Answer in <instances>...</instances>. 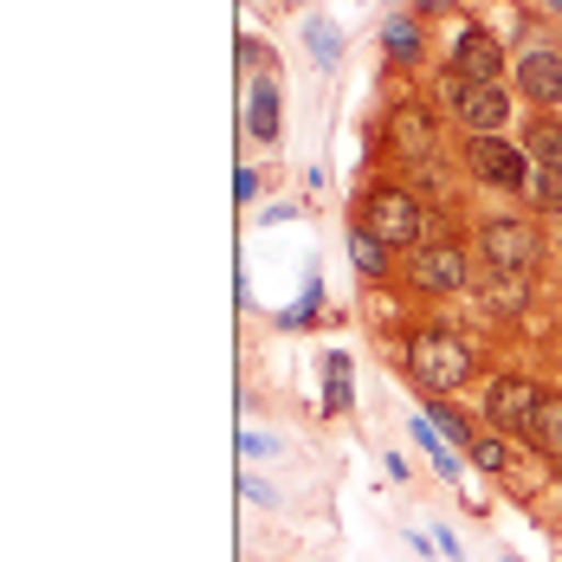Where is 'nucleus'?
<instances>
[{
	"instance_id": "obj_1",
	"label": "nucleus",
	"mask_w": 562,
	"mask_h": 562,
	"mask_svg": "<svg viewBox=\"0 0 562 562\" xmlns=\"http://www.w3.org/2000/svg\"><path fill=\"white\" fill-rule=\"evenodd\" d=\"M407 375H414V389L420 394H452V389H465L472 382V369H479V356H472V342L465 337H452V330H414L407 337Z\"/></svg>"
},
{
	"instance_id": "obj_2",
	"label": "nucleus",
	"mask_w": 562,
	"mask_h": 562,
	"mask_svg": "<svg viewBox=\"0 0 562 562\" xmlns=\"http://www.w3.org/2000/svg\"><path fill=\"white\" fill-rule=\"evenodd\" d=\"M356 226H369L389 252H414V246H427V214H420V201H414V188H369V201H362V214Z\"/></svg>"
},
{
	"instance_id": "obj_3",
	"label": "nucleus",
	"mask_w": 562,
	"mask_h": 562,
	"mask_svg": "<svg viewBox=\"0 0 562 562\" xmlns=\"http://www.w3.org/2000/svg\"><path fill=\"white\" fill-rule=\"evenodd\" d=\"M440 98H447V111L459 116L472 136H505V123H510V91L505 85H472V78L447 71V78H440Z\"/></svg>"
},
{
	"instance_id": "obj_4",
	"label": "nucleus",
	"mask_w": 562,
	"mask_h": 562,
	"mask_svg": "<svg viewBox=\"0 0 562 562\" xmlns=\"http://www.w3.org/2000/svg\"><path fill=\"white\" fill-rule=\"evenodd\" d=\"M465 252L452 246V239H427V246H414L407 252V284L420 291V297H452V291H465Z\"/></svg>"
},
{
	"instance_id": "obj_5",
	"label": "nucleus",
	"mask_w": 562,
	"mask_h": 562,
	"mask_svg": "<svg viewBox=\"0 0 562 562\" xmlns=\"http://www.w3.org/2000/svg\"><path fill=\"white\" fill-rule=\"evenodd\" d=\"M465 162H472V175H479V181L510 188V194H517V188H530V169H537V162H530L510 136H472V143H465Z\"/></svg>"
},
{
	"instance_id": "obj_6",
	"label": "nucleus",
	"mask_w": 562,
	"mask_h": 562,
	"mask_svg": "<svg viewBox=\"0 0 562 562\" xmlns=\"http://www.w3.org/2000/svg\"><path fill=\"white\" fill-rule=\"evenodd\" d=\"M479 252H485V266H498V272H530L537 252H543V239H537L530 221H485L479 226Z\"/></svg>"
},
{
	"instance_id": "obj_7",
	"label": "nucleus",
	"mask_w": 562,
	"mask_h": 562,
	"mask_svg": "<svg viewBox=\"0 0 562 562\" xmlns=\"http://www.w3.org/2000/svg\"><path fill=\"white\" fill-rule=\"evenodd\" d=\"M452 71L472 78V85H498V78H505V46H498L485 26H465L459 46H452Z\"/></svg>"
},
{
	"instance_id": "obj_8",
	"label": "nucleus",
	"mask_w": 562,
	"mask_h": 562,
	"mask_svg": "<svg viewBox=\"0 0 562 562\" xmlns=\"http://www.w3.org/2000/svg\"><path fill=\"white\" fill-rule=\"evenodd\" d=\"M389 143H394V156L427 162V156L440 149V123H434V111H427V104H401V111L389 116Z\"/></svg>"
},
{
	"instance_id": "obj_9",
	"label": "nucleus",
	"mask_w": 562,
	"mask_h": 562,
	"mask_svg": "<svg viewBox=\"0 0 562 562\" xmlns=\"http://www.w3.org/2000/svg\"><path fill=\"white\" fill-rule=\"evenodd\" d=\"M537 401H543V389L537 382H524V375H498L492 389H485V414L498 420V427H530V414H537Z\"/></svg>"
},
{
	"instance_id": "obj_10",
	"label": "nucleus",
	"mask_w": 562,
	"mask_h": 562,
	"mask_svg": "<svg viewBox=\"0 0 562 562\" xmlns=\"http://www.w3.org/2000/svg\"><path fill=\"white\" fill-rule=\"evenodd\" d=\"M517 98H530V104H543V111L562 104V58L550 53V46H537V53L517 58Z\"/></svg>"
},
{
	"instance_id": "obj_11",
	"label": "nucleus",
	"mask_w": 562,
	"mask_h": 562,
	"mask_svg": "<svg viewBox=\"0 0 562 562\" xmlns=\"http://www.w3.org/2000/svg\"><path fill=\"white\" fill-rule=\"evenodd\" d=\"M472 297H479V311L510 317V311H524V304H530V272H498V266H485V279L472 284Z\"/></svg>"
},
{
	"instance_id": "obj_12",
	"label": "nucleus",
	"mask_w": 562,
	"mask_h": 562,
	"mask_svg": "<svg viewBox=\"0 0 562 562\" xmlns=\"http://www.w3.org/2000/svg\"><path fill=\"white\" fill-rule=\"evenodd\" d=\"M279 123H284V91L272 78H252V91H246V136L252 143H279Z\"/></svg>"
},
{
	"instance_id": "obj_13",
	"label": "nucleus",
	"mask_w": 562,
	"mask_h": 562,
	"mask_svg": "<svg viewBox=\"0 0 562 562\" xmlns=\"http://www.w3.org/2000/svg\"><path fill=\"white\" fill-rule=\"evenodd\" d=\"M524 440H530L537 452H562V394H543V401H537V414H530Z\"/></svg>"
},
{
	"instance_id": "obj_14",
	"label": "nucleus",
	"mask_w": 562,
	"mask_h": 562,
	"mask_svg": "<svg viewBox=\"0 0 562 562\" xmlns=\"http://www.w3.org/2000/svg\"><path fill=\"white\" fill-rule=\"evenodd\" d=\"M524 156H530V162H543V169H562V123H557V116H537V123H530Z\"/></svg>"
},
{
	"instance_id": "obj_15",
	"label": "nucleus",
	"mask_w": 562,
	"mask_h": 562,
	"mask_svg": "<svg viewBox=\"0 0 562 562\" xmlns=\"http://www.w3.org/2000/svg\"><path fill=\"white\" fill-rule=\"evenodd\" d=\"M356 407V394H349V356L330 349L324 356V414H349Z\"/></svg>"
},
{
	"instance_id": "obj_16",
	"label": "nucleus",
	"mask_w": 562,
	"mask_h": 562,
	"mask_svg": "<svg viewBox=\"0 0 562 562\" xmlns=\"http://www.w3.org/2000/svg\"><path fill=\"white\" fill-rule=\"evenodd\" d=\"M349 259H356L362 279H382V272H389V246H382L369 226H349Z\"/></svg>"
},
{
	"instance_id": "obj_17",
	"label": "nucleus",
	"mask_w": 562,
	"mask_h": 562,
	"mask_svg": "<svg viewBox=\"0 0 562 562\" xmlns=\"http://www.w3.org/2000/svg\"><path fill=\"white\" fill-rule=\"evenodd\" d=\"M382 46H389V58H394V65H414V58H420V20L394 13L389 26H382Z\"/></svg>"
},
{
	"instance_id": "obj_18",
	"label": "nucleus",
	"mask_w": 562,
	"mask_h": 562,
	"mask_svg": "<svg viewBox=\"0 0 562 562\" xmlns=\"http://www.w3.org/2000/svg\"><path fill=\"white\" fill-rule=\"evenodd\" d=\"M524 194H530V207H543V214H562V169H543V162H537Z\"/></svg>"
},
{
	"instance_id": "obj_19",
	"label": "nucleus",
	"mask_w": 562,
	"mask_h": 562,
	"mask_svg": "<svg viewBox=\"0 0 562 562\" xmlns=\"http://www.w3.org/2000/svg\"><path fill=\"white\" fill-rule=\"evenodd\" d=\"M304 40H311V58H317L324 71H330V65L342 58V33L330 26V20H311V26H304Z\"/></svg>"
},
{
	"instance_id": "obj_20",
	"label": "nucleus",
	"mask_w": 562,
	"mask_h": 562,
	"mask_svg": "<svg viewBox=\"0 0 562 562\" xmlns=\"http://www.w3.org/2000/svg\"><path fill=\"white\" fill-rule=\"evenodd\" d=\"M414 440H420V447L434 452V465H440V479H452V472H459V459L447 452V434H440L434 420H414Z\"/></svg>"
},
{
	"instance_id": "obj_21",
	"label": "nucleus",
	"mask_w": 562,
	"mask_h": 562,
	"mask_svg": "<svg viewBox=\"0 0 562 562\" xmlns=\"http://www.w3.org/2000/svg\"><path fill=\"white\" fill-rule=\"evenodd\" d=\"M465 459H472L479 472H505V465H510V447H505V440H472V447H465Z\"/></svg>"
},
{
	"instance_id": "obj_22",
	"label": "nucleus",
	"mask_w": 562,
	"mask_h": 562,
	"mask_svg": "<svg viewBox=\"0 0 562 562\" xmlns=\"http://www.w3.org/2000/svg\"><path fill=\"white\" fill-rule=\"evenodd\" d=\"M427 420H434V427H440V434H447L452 447H472V434H465V420H459V414H452V407H440V401H434V407H427Z\"/></svg>"
},
{
	"instance_id": "obj_23",
	"label": "nucleus",
	"mask_w": 562,
	"mask_h": 562,
	"mask_svg": "<svg viewBox=\"0 0 562 562\" xmlns=\"http://www.w3.org/2000/svg\"><path fill=\"white\" fill-rule=\"evenodd\" d=\"M239 452H246V459H272V452H284V440H279V434L246 427V434H239Z\"/></svg>"
},
{
	"instance_id": "obj_24",
	"label": "nucleus",
	"mask_w": 562,
	"mask_h": 562,
	"mask_svg": "<svg viewBox=\"0 0 562 562\" xmlns=\"http://www.w3.org/2000/svg\"><path fill=\"white\" fill-rule=\"evenodd\" d=\"M239 492H246V498H252V505H279V492H272V485H266V479H252V472H246V479H239Z\"/></svg>"
},
{
	"instance_id": "obj_25",
	"label": "nucleus",
	"mask_w": 562,
	"mask_h": 562,
	"mask_svg": "<svg viewBox=\"0 0 562 562\" xmlns=\"http://www.w3.org/2000/svg\"><path fill=\"white\" fill-rule=\"evenodd\" d=\"M233 194H239V201H252V194H259V175L239 169V175H233Z\"/></svg>"
},
{
	"instance_id": "obj_26",
	"label": "nucleus",
	"mask_w": 562,
	"mask_h": 562,
	"mask_svg": "<svg viewBox=\"0 0 562 562\" xmlns=\"http://www.w3.org/2000/svg\"><path fill=\"white\" fill-rule=\"evenodd\" d=\"M414 7H420V13H440V7H447V0H414Z\"/></svg>"
},
{
	"instance_id": "obj_27",
	"label": "nucleus",
	"mask_w": 562,
	"mask_h": 562,
	"mask_svg": "<svg viewBox=\"0 0 562 562\" xmlns=\"http://www.w3.org/2000/svg\"><path fill=\"white\" fill-rule=\"evenodd\" d=\"M543 7H550V13H562V0H543Z\"/></svg>"
},
{
	"instance_id": "obj_28",
	"label": "nucleus",
	"mask_w": 562,
	"mask_h": 562,
	"mask_svg": "<svg viewBox=\"0 0 562 562\" xmlns=\"http://www.w3.org/2000/svg\"><path fill=\"white\" fill-rule=\"evenodd\" d=\"M510 562H517V557H510Z\"/></svg>"
}]
</instances>
